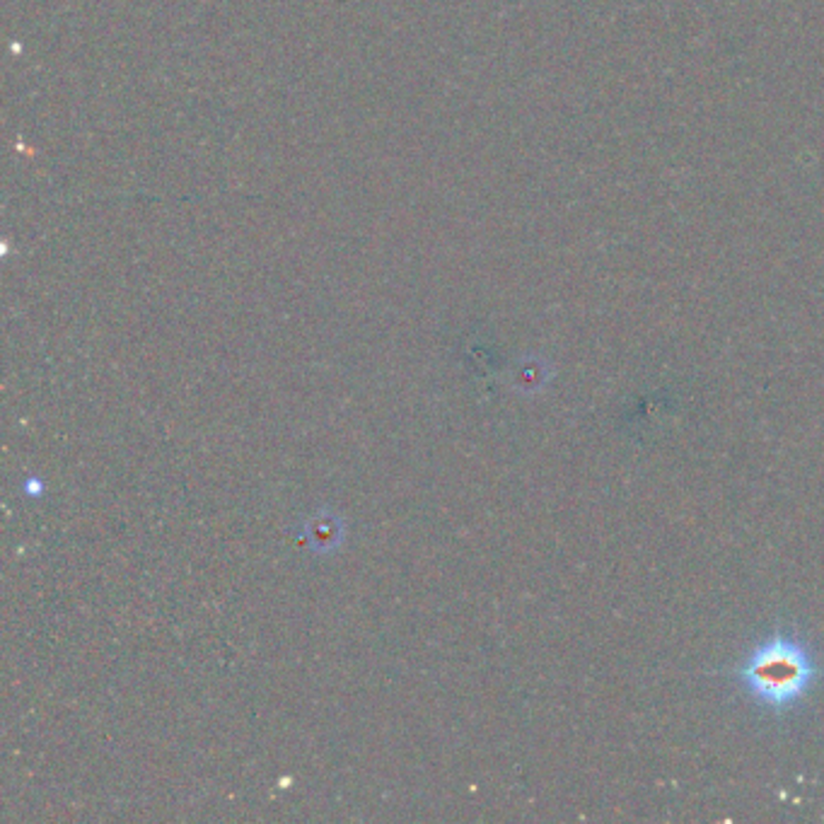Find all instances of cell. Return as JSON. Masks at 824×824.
Masks as SVG:
<instances>
[{
    "label": "cell",
    "mask_w": 824,
    "mask_h": 824,
    "mask_svg": "<svg viewBox=\"0 0 824 824\" xmlns=\"http://www.w3.org/2000/svg\"><path fill=\"white\" fill-rule=\"evenodd\" d=\"M735 677L755 702L774 712L798 704L817 681V663L798 638L774 634L749 650Z\"/></svg>",
    "instance_id": "obj_1"
}]
</instances>
